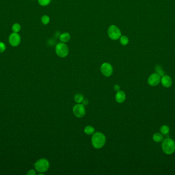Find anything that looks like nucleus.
I'll list each match as a JSON object with an SVG mask.
<instances>
[{
	"label": "nucleus",
	"instance_id": "nucleus-12",
	"mask_svg": "<svg viewBox=\"0 0 175 175\" xmlns=\"http://www.w3.org/2000/svg\"><path fill=\"white\" fill-rule=\"evenodd\" d=\"M115 99L116 101L119 103H123L126 100V94L124 91H119L116 95Z\"/></svg>",
	"mask_w": 175,
	"mask_h": 175
},
{
	"label": "nucleus",
	"instance_id": "nucleus-18",
	"mask_svg": "<svg viewBox=\"0 0 175 175\" xmlns=\"http://www.w3.org/2000/svg\"><path fill=\"white\" fill-rule=\"evenodd\" d=\"M21 30V26L19 23H15L12 26V30L13 32L18 33Z\"/></svg>",
	"mask_w": 175,
	"mask_h": 175
},
{
	"label": "nucleus",
	"instance_id": "nucleus-20",
	"mask_svg": "<svg viewBox=\"0 0 175 175\" xmlns=\"http://www.w3.org/2000/svg\"><path fill=\"white\" fill-rule=\"evenodd\" d=\"M155 70L156 71V73L159 74L161 76H164V72L162 68V67L160 65H157L155 67Z\"/></svg>",
	"mask_w": 175,
	"mask_h": 175
},
{
	"label": "nucleus",
	"instance_id": "nucleus-16",
	"mask_svg": "<svg viewBox=\"0 0 175 175\" xmlns=\"http://www.w3.org/2000/svg\"><path fill=\"white\" fill-rule=\"evenodd\" d=\"M41 22L45 25L48 24L50 21V18L48 15H44L41 17Z\"/></svg>",
	"mask_w": 175,
	"mask_h": 175
},
{
	"label": "nucleus",
	"instance_id": "nucleus-4",
	"mask_svg": "<svg viewBox=\"0 0 175 175\" xmlns=\"http://www.w3.org/2000/svg\"><path fill=\"white\" fill-rule=\"evenodd\" d=\"M55 52L58 57L63 58L68 56L69 50L66 43L59 42L55 46Z\"/></svg>",
	"mask_w": 175,
	"mask_h": 175
},
{
	"label": "nucleus",
	"instance_id": "nucleus-9",
	"mask_svg": "<svg viewBox=\"0 0 175 175\" xmlns=\"http://www.w3.org/2000/svg\"><path fill=\"white\" fill-rule=\"evenodd\" d=\"M161 76L157 73H154L148 77V83L152 86L158 85L161 82Z\"/></svg>",
	"mask_w": 175,
	"mask_h": 175
},
{
	"label": "nucleus",
	"instance_id": "nucleus-15",
	"mask_svg": "<svg viewBox=\"0 0 175 175\" xmlns=\"http://www.w3.org/2000/svg\"><path fill=\"white\" fill-rule=\"evenodd\" d=\"M84 131L87 135H92L93 133H94L95 129L92 126H87L85 128Z\"/></svg>",
	"mask_w": 175,
	"mask_h": 175
},
{
	"label": "nucleus",
	"instance_id": "nucleus-5",
	"mask_svg": "<svg viewBox=\"0 0 175 175\" xmlns=\"http://www.w3.org/2000/svg\"><path fill=\"white\" fill-rule=\"evenodd\" d=\"M49 162L45 159H41L35 164V168L39 172H46L49 168Z\"/></svg>",
	"mask_w": 175,
	"mask_h": 175
},
{
	"label": "nucleus",
	"instance_id": "nucleus-22",
	"mask_svg": "<svg viewBox=\"0 0 175 175\" xmlns=\"http://www.w3.org/2000/svg\"><path fill=\"white\" fill-rule=\"evenodd\" d=\"M6 48V47L5 43L0 41V53H2L3 52H5Z\"/></svg>",
	"mask_w": 175,
	"mask_h": 175
},
{
	"label": "nucleus",
	"instance_id": "nucleus-23",
	"mask_svg": "<svg viewBox=\"0 0 175 175\" xmlns=\"http://www.w3.org/2000/svg\"><path fill=\"white\" fill-rule=\"evenodd\" d=\"M81 103H82V104H83V106H86L89 103V102H88V100H87V99H83Z\"/></svg>",
	"mask_w": 175,
	"mask_h": 175
},
{
	"label": "nucleus",
	"instance_id": "nucleus-24",
	"mask_svg": "<svg viewBox=\"0 0 175 175\" xmlns=\"http://www.w3.org/2000/svg\"><path fill=\"white\" fill-rule=\"evenodd\" d=\"M114 89V90L115 91H119V89H120V86H119L118 85H115Z\"/></svg>",
	"mask_w": 175,
	"mask_h": 175
},
{
	"label": "nucleus",
	"instance_id": "nucleus-13",
	"mask_svg": "<svg viewBox=\"0 0 175 175\" xmlns=\"http://www.w3.org/2000/svg\"><path fill=\"white\" fill-rule=\"evenodd\" d=\"M153 139L154 141L156 142H160L163 140V135L159 133H154L153 136Z\"/></svg>",
	"mask_w": 175,
	"mask_h": 175
},
{
	"label": "nucleus",
	"instance_id": "nucleus-10",
	"mask_svg": "<svg viewBox=\"0 0 175 175\" xmlns=\"http://www.w3.org/2000/svg\"><path fill=\"white\" fill-rule=\"evenodd\" d=\"M161 82L163 86L168 88L172 86L173 81L170 76L164 75L161 79Z\"/></svg>",
	"mask_w": 175,
	"mask_h": 175
},
{
	"label": "nucleus",
	"instance_id": "nucleus-8",
	"mask_svg": "<svg viewBox=\"0 0 175 175\" xmlns=\"http://www.w3.org/2000/svg\"><path fill=\"white\" fill-rule=\"evenodd\" d=\"M73 111L74 115L77 118H81L85 115V107L83 104H78L74 106Z\"/></svg>",
	"mask_w": 175,
	"mask_h": 175
},
{
	"label": "nucleus",
	"instance_id": "nucleus-21",
	"mask_svg": "<svg viewBox=\"0 0 175 175\" xmlns=\"http://www.w3.org/2000/svg\"><path fill=\"white\" fill-rule=\"evenodd\" d=\"M51 0H38L39 4L41 6H47L51 3Z\"/></svg>",
	"mask_w": 175,
	"mask_h": 175
},
{
	"label": "nucleus",
	"instance_id": "nucleus-25",
	"mask_svg": "<svg viewBox=\"0 0 175 175\" xmlns=\"http://www.w3.org/2000/svg\"><path fill=\"white\" fill-rule=\"evenodd\" d=\"M27 174L28 175H35V172L34 170H30Z\"/></svg>",
	"mask_w": 175,
	"mask_h": 175
},
{
	"label": "nucleus",
	"instance_id": "nucleus-2",
	"mask_svg": "<svg viewBox=\"0 0 175 175\" xmlns=\"http://www.w3.org/2000/svg\"><path fill=\"white\" fill-rule=\"evenodd\" d=\"M162 148L166 154H172L175 150V141L170 138H166L162 142Z\"/></svg>",
	"mask_w": 175,
	"mask_h": 175
},
{
	"label": "nucleus",
	"instance_id": "nucleus-6",
	"mask_svg": "<svg viewBox=\"0 0 175 175\" xmlns=\"http://www.w3.org/2000/svg\"><path fill=\"white\" fill-rule=\"evenodd\" d=\"M9 43L13 47H17L21 43V37L17 32H13L10 35L8 39Z\"/></svg>",
	"mask_w": 175,
	"mask_h": 175
},
{
	"label": "nucleus",
	"instance_id": "nucleus-7",
	"mask_svg": "<svg viewBox=\"0 0 175 175\" xmlns=\"http://www.w3.org/2000/svg\"><path fill=\"white\" fill-rule=\"evenodd\" d=\"M100 70L104 76H110L112 74L113 69L111 64H110L109 63L105 62L100 67Z\"/></svg>",
	"mask_w": 175,
	"mask_h": 175
},
{
	"label": "nucleus",
	"instance_id": "nucleus-19",
	"mask_svg": "<svg viewBox=\"0 0 175 175\" xmlns=\"http://www.w3.org/2000/svg\"><path fill=\"white\" fill-rule=\"evenodd\" d=\"M83 100V97L81 94H76L75 97H74V100L77 103H81Z\"/></svg>",
	"mask_w": 175,
	"mask_h": 175
},
{
	"label": "nucleus",
	"instance_id": "nucleus-1",
	"mask_svg": "<svg viewBox=\"0 0 175 175\" xmlns=\"http://www.w3.org/2000/svg\"><path fill=\"white\" fill-rule=\"evenodd\" d=\"M106 143L105 135L100 132H97L93 135L92 143L94 148L96 149L102 148Z\"/></svg>",
	"mask_w": 175,
	"mask_h": 175
},
{
	"label": "nucleus",
	"instance_id": "nucleus-17",
	"mask_svg": "<svg viewBox=\"0 0 175 175\" xmlns=\"http://www.w3.org/2000/svg\"><path fill=\"white\" fill-rule=\"evenodd\" d=\"M170 128L168 126L166 125H162L160 128L161 133L163 135H167L170 132Z\"/></svg>",
	"mask_w": 175,
	"mask_h": 175
},
{
	"label": "nucleus",
	"instance_id": "nucleus-14",
	"mask_svg": "<svg viewBox=\"0 0 175 175\" xmlns=\"http://www.w3.org/2000/svg\"><path fill=\"white\" fill-rule=\"evenodd\" d=\"M119 42L122 46H126L129 44V38L126 36H122L119 39Z\"/></svg>",
	"mask_w": 175,
	"mask_h": 175
},
{
	"label": "nucleus",
	"instance_id": "nucleus-11",
	"mask_svg": "<svg viewBox=\"0 0 175 175\" xmlns=\"http://www.w3.org/2000/svg\"><path fill=\"white\" fill-rule=\"evenodd\" d=\"M59 41H61V42L64 43H67L68 42H69V41L70 40V34L69 32H63V33L61 34V35H59Z\"/></svg>",
	"mask_w": 175,
	"mask_h": 175
},
{
	"label": "nucleus",
	"instance_id": "nucleus-3",
	"mask_svg": "<svg viewBox=\"0 0 175 175\" xmlns=\"http://www.w3.org/2000/svg\"><path fill=\"white\" fill-rule=\"evenodd\" d=\"M107 33L110 39L114 41L119 40L122 36L120 28L115 25H110L108 27Z\"/></svg>",
	"mask_w": 175,
	"mask_h": 175
}]
</instances>
